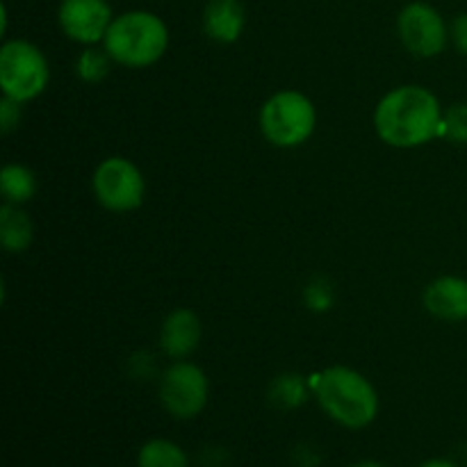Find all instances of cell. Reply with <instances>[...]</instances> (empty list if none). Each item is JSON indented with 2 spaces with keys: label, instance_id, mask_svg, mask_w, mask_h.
Here are the masks:
<instances>
[{
  "label": "cell",
  "instance_id": "obj_1",
  "mask_svg": "<svg viewBox=\"0 0 467 467\" xmlns=\"http://www.w3.org/2000/svg\"><path fill=\"white\" fill-rule=\"evenodd\" d=\"M441 100L431 89L401 85L388 91L374 109V130L392 149H418L442 137Z\"/></svg>",
  "mask_w": 467,
  "mask_h": 467
},
{
  "label": "cell",
  "instance_id": "obj_2",
  "mask_svg": "<svg viewBox=\"0 0 467 467\" xmlns=\"http://www.w3.org/2000/svg\"><path fill=\"white\" fill-rule=\"evenodd\" d=\"M313 392L324 413L340 427L365 429L379 415V395L369 379L345 365L317 374Z\"/></svg>",
  "mask_w": 467,
  "mask_h": 467
},
{
  "label": "cell",
  "instance_id": "obj_3",
  "mask_svg": "<svg viewBox=\"0 0 467 467\" xmlns=\"http://www.w3.org/2000/svg\"><path fill=\"white\" fill-rule=\"evenodd\" d=\"M103 48L114 64L128 68H146L164 57L169 48V27L158 14L132 9L114 16Z\"/></svg>",
  "mask_w": 467,
  "mask_h": 467
},
{
  "label": "cell",
  "instance_id": "obj_4",
  "mask_svg": "<svg viewBox=\"0 0 467 467\" xmlns=\"http://www.w3.org/2000/svg\"><path fill=\"white\" fill-rule=\"evenodd\" d=\"M317 109L313 100L296 89L276 91L260 109V130L278 149H296L313 137Z\"/></svg>",
  "mask_w": 467,
  "mask_h": 467
},
{
  "label": "cell",
  "instance_id": "obj_5",
  "mask_svg": "<svg viewBox=\"0 0 467 467\" xmlns=\"http://www.w3.org/2000/svg\"><path fill=\"white\" fill-rule=\"evenodd\" d=\"M50 67L39 46L26 39H9L0 48V89L5 99L27 103L44 94Z\"/></svg>",
  "mask_w": 467,
  "mask_h": 467
},
{
  "label": "cell",
  "instance_id": "obj_6",
  "mask_svg": "<svg viewBox=\"0 0 467 467\" xmlns=\"http://www.w3.org/2000/svg\"><path fill=\"white\" fill-rule=\"evenodd\" d=\"M91 190L96 201L109 213H132L144 203L146 181L132 160L114 155L96 167Z\"/></svg>",
  "mask_w": 467,
  "mask_h": 467
},
{
  "label": "cell",
  "instance_id": "obj_7",
  "mask_svg": "<svg viewBox=\"0 0 467 467\" xmlns=\"http://www.w3.org/2000/svg\"><path fill=\"white\" fill-rule=\"evenodd\" d=\"M210 397V383L203 369L190 360L169 365L160 381V401L178 420H192L203 413Z\"/></svg>",
  "mask_w": 467,
  "mask_h": 467
},
{
  "label": "cell",
  "instance_id": "obj_8",
  "mask_svg": "<svg viewBox=\"0 0 467 467\" xmlns=\"http://www.w3.org/2000/svg\"><path fill=\"white\" fill-rule=\"evenodd\" d=\"M397 35L415 57H436L447 48L450 27L436 7L429 3H410L397 16Z\"/></svg>",
  "mask_w": 467,
  "mask_h": 467
},
{
  "label": "cell",
  "instance_id": "obj_9",
  "mask_svg": "<svg viewBox=\"0 0 467 467\" xmlns=\"http://www.w3.org/2000/svg\"><path fill=\"white\" fill-rule=\"evenodd\" d=\"M57 21L68 39L82 46H94L103 44L114 14L108 0H62Z\"/></svg>",
  "mask_w": 467,
  "mask_h": 467
},
{
  "label": "cell",
  "instance_id": "obj_10",
  "mask_svg": "<svg viewBox=\"0 0 467 467\" xmlns=\"http://www.w3.org/2000/svg\"><path fill=\"white\" fill-rule=\"evenodd\" d=\"M201 317L190 308H176L164 317L160 328V347L173 360H185L201 345Z\"/></svg>",
  "mask_w": 467,
  "mask_h": 467
},
{
  "label": "cell",
  "instance_id": "obj_11",
  "mask_svg": "<svg viewBox=\"0 0 467 467\" xmlns=\"http://www.w3.org/2000/svg\"><path fill=\"white\" fill-rule=\"evenodd\" d=\"M424 308L442 322L467 319V278L441 276L427 285L422 295Z\"/></svg>",
  "mask_w": 467,
  "mask_h": 467
},
{
  "label": "cell",
  "instance_id": "obj_12",
  "mask_svg": "<svg viewBox=\"0 0 467 467\" xmlns=\"http://www.w3.org/2000/svg\"><path fill=\"white\" fill-rule=\"evenodd\" d=\"M244 23L246 12L240 0H210L203 9V30L217 44H235Z\"/></svg>",
  "mask_w": 467,
  "mask_h": 467
},
{
  "label": "cell",
  "instance_id": "obj_13",
  "mask_svg": "<svg viewBox=\"0 0 467 467\" xmlns=\"http://www.w3.org/2000/svg\"><path fill=\"white\" fill-rule=\"evenodd\" d=\"M35 240V223L21 205L3 203L0 208V244L7 254H23Z\"/></svg>",
  "mask_w": 467,
  "mask_h": 467
},
{
  "label": "cell",
  "instance_id": "obj_14",
  "mask_svg": "<svg viewBox=\"0 0 467 467\" xmlns=\"http://www.w3.org/2000/svg\"><path fill=\"white\" fill-rule=\"evenodd\" d=\"M0 192L5 203L26 205L36 194V176L26 164L9 162L0 171Z\"/></svg>",
  "mask_w": 467,
  "mask_h": 467
},
{
  "label": "cell",
  "instance_id": "obj_15",
  "mask_svg": "<svg viewBox=\"0 0 467 467\" xmlns=\"http://www.w3.org/2000/svg\"><path fill=\"white\" fill-rule=\"evenodd\" d=\"M137 467H190L181 445L164 438L149 441L137 454Z\"/></svg>",
  "mask_w": 467,
  "mask_h": 467
},
{
  "label": "cell",
  "instance_id": "obj_16",
  "mask_svg": "<svg viewBox=\"0 0 467 467\" xmlns=\"http://www.w3.org/2000/svg\"><path fill=\"white\" fill-rule=\"evenodd\" d=\"M112 57L108 55L105 48H94V46H87L76 59V73L82 82H89V85H96V82H103L105 78L112 71Z\"/></svg>",
  "mask_w": 467,
  "mask_h": 467
},
{
  "label": "cell",
  "instance_id": "obj_17",
  "mask_svg": "<svg viewBox=\"0 0 467 467\" xmlns=\"http://www.w3.org/2000/svg\"><path fill=\"white\" fill-rule=\"evenodd\" d=\"M269 397L278 409H299L308 397V386L299 374H281L278 379H274Z\"/></svg>",
  "mask_w": 467,
  "mask_h": 467
},
{
  "label": "cell",
  "instance_id": "obj_18",
  "mask_svg": "<svg viewBox=\"0 0 467 467\" xmlns=\"http://www.w3.org/2000/svg\"><path fill=\"white\" fill-rule=\"evenodd\" d=\"M442 137L467 146V103H456L442 117Z\"/></svg>",
  "mask_w": 467,
  "mask_h": 467
},
{
  "label": "cell",
  "instance_id": "obj_19",
  "mask_svg": "<svg viewBox=\"0 0 467 467\" xmlns=\"http://www.w3.org/2000/svg\"><path fill=\"white\" fill-rule=\"evenodd\" d=\"M304 301L310 310L315 313H324L333 306V287L328 281H322V278H315L306 285L304 290Z\"/></svg>",
  "mask_w": 467,
  "mask_h": 467
},
{
  "label": "cell",
  "instance_id": "obj_20",
  "mask_svg": "<svg viewBox=\"0 0 467 467\" xmlns=\"http://www.w3.org/2000/svg\"><path fill=\"white\" fill-rule=\"evenodd\" d=\"M21 105L12 99H5L3 96V103H0V130L3 135H9L12 130H16L18 121H21Z\"/></svg>",
  "mask_w": 467,
  "mask_h": 467
},
{
  "label": "cell",
  "instance_id": "obj_21",
  "mask_svg": "<svg viewBox=\"0 0 467 467\" xmlns=\"http://www.w3.org/2000/svg\"><path fill=\"white\" fill-rule=\"evenodd\" d=\"M450 39L461 55L467 57V14H459L450 26Z\"/></svg>",
  "mask_w": 467,
  "mask_h": 467
},
{
  "label": "cell",
  "instance_id": "obj_22",
  "mask_svg": "<svg viewBox=\"0 0 467 467\" xmlns=\"http://www.w3.org/2000/svg\"><path fill=\"white\" fill-rule=\"evenodd\" d=\"M420 467H459L454 463V461H450V459H431V461H427V463H422Z\"/></svg>",
  "mask_w": 467,
  "mask_h": 467
},
{
  "label": "cell",
  "instance_id": "obj_23",
  "mask_svg": "<svg viewBox=\"0 0 467 467\" xmlns=\"http://www.w3.org/2000/svg\"><path fill=\"white\" fill-rule=\"evenodd\" d=\"M349 467H386L383 463H377V461H360V463H354Z\"/></svg>",
  "mask_w": 467,
  "mask_h": 467
}]
</instances>
